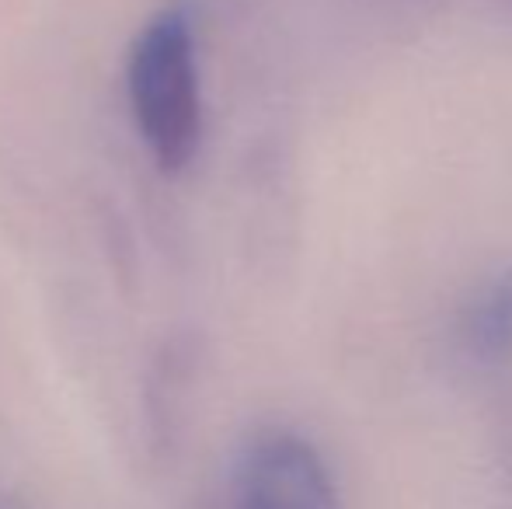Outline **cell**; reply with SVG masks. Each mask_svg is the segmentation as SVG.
Here are the masks:
<instances>
[{"label":"cell","instance_id":"obj_1","mask_svg":"<svg viewBox=\"0 0 512 509\" xmlns=\"http://www.w3.org/2000/svg\"><path fill=\"white\" fill-rule=\"evenodd\" d=\"M129 116L164 175L185 171L203 143V74L196 25L182 4L150 14L126 56Z\"/></svg>","mask_w":512,"mask_h":509},{"label":"cell","instance_id":"obj_2","mask_svg":"<svg viewBox=\"0 0 512 509\" xmlns=\"http://www.w3.org/2000/svg\"><path fill=\"white\" fill-rule=\"evenodd\" d=\"M227 509H342L328 461L293 429H262L241 447Z\"/></svg>","mask_w":512,"mask_h":509}]
</instances>
